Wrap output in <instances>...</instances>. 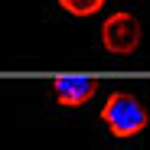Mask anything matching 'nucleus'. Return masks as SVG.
<instances>
[{
	"label": "nucleus",
	"mask_w": 150,
	"mask_h": 150,
	"mask_svg": "<svg viewBox=\"0 0 150 150\" xmlns=\"http://www.w3.org/2000/svg\"><path fill=\"white\" fill-rule=\"evenodd\" d=\"M56 101L65 105V108H79L85 105L88 98L98 91V82L95 79H56Z\"/></svg>",
	"instance_id": "7ed1b4c3"
},
{
	"label": "nucleus",
	"mask_w": 150,
	"mask_h": 150,
	"mask_svg": "<svg viewBox=\"0 0 150 150\" xmlns=\"http://www.w3.org/2000/svg\"><path fill=\"white\" fill-rule=\"evenodd\" d=\"M101 46L114 56H127L140 46V23L131 13H111L101 26Z\"/></svg>",
	"instance_id": "f03ea898"
},
{
	"label": "nucleus",
	"mask_w": 150,
	"mask_h": 150,
	"mask_svg": "<svg viewBox=\"0 0 150 150\" xmlns=\"http://www.w3.org/2000/svg\"><path fill=\"white\" fill-rule=\"evenodd\" d=\"M59 7L72 16H91L105 7V0H59Z\"/></svg>",
	"instance_id": "20e7f679"
},
{
	"label": "nucleus",
	"mask_w": 150,
	"mask_h": 150,
	"mask_svg": "<svg viewBox=\"0 0 150 150\" xmlns=\"http://www.w3.org/2000/svg\"><path fill=\"white\" fill-rule=\"evenodd\" d=\"M101 117L108 124V131L114 137H121V140L134 137V134H140L147 127V108L127 91H111L105 108H101Z\"/></svg>",
	"instance_id": "f257e3e1"
}]
</instances>
